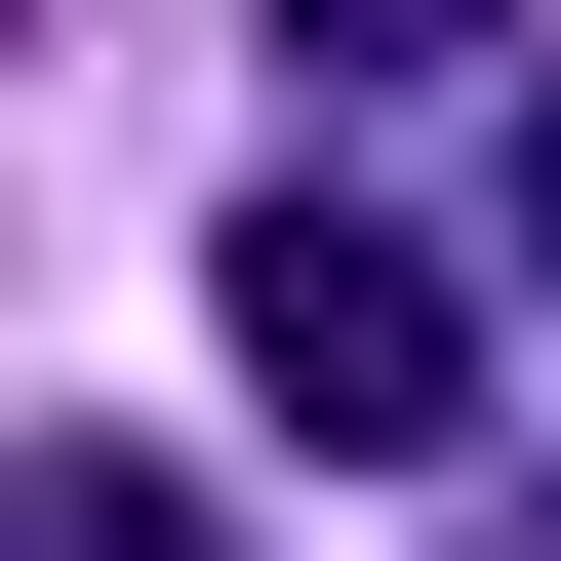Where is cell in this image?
<instances>
[{
    "label": "cell",
    "mask_w": 561,
    "mask_h": 561,
    "mask_svg": "<svg viewBox=\"0 0 561 561\" xmlns=\"http://www.w3.org/2000/svg\"><path fill=\"white\" fill-rule=\"evenodd\" d=\"M241 362H280V442H481V280L401 241V201H241Z\"/></svg>",
    "instance_id": "1"
},
{
    "label": "cell",
    "mask_w": 561,
    "mask_h": 561,
    "mask_svg": "<svg viewBox=\"0 0 561 561\" xmlns=\"http://www.w3.org/2000/svg\"><path fill=\"white\" fill-rule=\"evenodd\" d=\"M442 41H522V0H280V81H442Z\"/></svg>",
    "instance_id": "2"
},
{
    "label": "cell",
    "mask_w": 561,
    "mask_h": 561,
    "mask_svg": "<svg viewBox=\"0 0 561 561\" xmlns=\"http://www.w3.org/2000/svg\"><path fill=\"white\" fill-rule=\"evenodd\" d=\"M522 280H561V121H522Z\"/></svg>",
    "instance_id": "3"
},
{
    "label": "cell",
    "mask_w": 561,
    "mask_h": 561,
    "mask_svg": "<svg viewBox=\"0 0 561 561\" xmlns=\"http://www.w3.org/2000/svg\"><path fill=\"white\" fill-rule=\"evenodd\" d=\"M481 561H561V522H481Z\"/></svg>",
    "instance_id": "4"
}]
</instances>
